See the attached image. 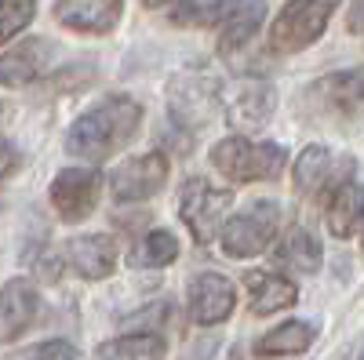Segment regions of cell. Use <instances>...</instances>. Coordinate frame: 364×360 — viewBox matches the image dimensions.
I'll return each mask as SVG.
<instances>
[{"label":"cell","mask_w":364,"mask_h":360,"mask_svg":"<svg viewBox=\"0 0 364 360\" xmlns=\"http://www.w3.org/2000/svg\"><path fill=\"white\" fill-rule=\"evenodd\" d=\"M33 15H37V0H0V44L18 37L33 22Z\"/></svg>","instance_id":"cell-25"},{"label":"cell","mask_w":364,"mask_h":360,"mask_svg":"<svg viewBox=\"0 0 364 360\" xmlns=\"http://www.w3.org/2000/svg\"><path fill=\"white\" fill-rule=\"evenodd\" d=\"M331 171V153L324 146H306L295 160V190L299 193H314L324 186V178Z\"/></svg>","instance_id":"cell-23"},{"label":"cell","mask_w":364,"mask_h":360,"mask_svg":"<svg viewBox=\"0 0 364 360\" xmlns=\"http://www.w3.org/2000/svg\"><path fill=\"white\" fill-rule=\"evenodd\" d=\"M164 182H168V160L161 153H146V157H135L128 164L113 168L109 193L117 200H142V197H154L157 190H164Z\"/></svg>","instance_id":"cell-8"},{"label":"cell","mask_w":364,"mask_h":360,"mask_svg":"<svg viewBox=\"0 0 364 360\" xmlns=\"http://www.w3.org/2000/svg\"><path fill=\"white\" fill-rule=\"evenodd\" d=\"M339 8V0H288L281 15L269 26V48L273 51H302L310 48Z\"/></svg>","instance_id":"cell-3"},{"label":"cell","mask_w":364,"mask_h":360,"mask_svg":"<svg viewBox=\"0 0 364 360\" xmlns=\"http://www.w3.org/2000/svg\"><path fill=\"white\" fill-rule=\"evenodd\" d=\"M245 0H178V8L171 11L175 26H219L226 22Z\"/></svg>","instance_id":"cell-20"},{"label":"cell","mask_w":364,"mask_h":360,"mask_svg":"<svg viewBox=\"0 0 364 360\" xmlns=\"http://www.w3.org/2000/svg\"><path fill=\"white\" fill-rule=\"evenodd\" d=\"M66 258H70V266L84 280H102V277H109V269L117 262V244H113V236H106V233H87V236L70 240Z\"/></svg>","instance_id":"cell-13"},{"label":"cell","mask_w":364,"mask_h":360,"mask_svg":"<svg viewBox=\"0 0 364 360\" xmlns=\"http://www.w3.org/2000/svg\"><path fill=\"white\" fill-rule=\"evenodd\" d=\"M350 29H357V33H364V0H357V4L350 8Z\"/></svg>","instance_id":"cell-28"},{"label":"cell","mask_w":364,"mask_h":360,"mask_svg":"<svg viewBox=\"0 0 364 360\" xmlns=\"http://www.w3.org/2000/svg\"><path fill=\"white\" fill-rule=\"evenodd\" d=\"M310 342H314V327L302 320H288L255 342V356H295V353H306Z\"/></svg>","instance_id":"cell-16"},{"label":"cell","mask_w":364,"mask_h":360,"mask_svg":"<svg viewBox=\"0 0 364 360\" xmlns=\"http://www.w3.org/2000/svg\"><path fill=\"white\" fill-rule=\"evenodd\" d=\"M245 288L252 295V313L266 317V313H277V310H288L295 306V284L277 277V273H269V269H252V273H245Z\"/></svg>","instance_id":"cell-15"},{"label":"cell","mask_w":364,"mask_h":360,"mask_svg":"<svg viewBox=\"0 0 364 360\" xmlns=\"http://www.w3.org/2000/svg\"><path fill=\"white\" fill-rule=\"evenodd\" d=\"M277 258L291 269H299V273H314V269L321 266V244H317V236L310 229H288V236L281 240V248H277Z\"/></svg>","instance_id":"cell-21"},{"label":"cell","mask_w":364,"mask_h":360,"mask_svg":"<svg viewBox=\"0 0 364 360\" xmlns=\"http://www.w3.org/2000/svg\"><path fill=\"white\" fill-rule=\"evenodd\" d=\"M277 226H281V207L273 200H255L237 219L226 222V229H223V251L230 258L259 255V251L269 248V240L277 236Z\"/></svg>","instance_id":"cell-5"},{"label":"cell","mask_w":364,"mask_h":360,"mask_svg":"<svg viewBox=\"0 0 364 360\" xmlns=\"http://www.w3.org/2000/svg\"><path fill=\"white\" fill-rule=\"evenodd\" d=\"M273 106H277L273 87L262 84V80H252V84H245V87H240V92L230 99L226 116H230V124H233L237 131H255V128H262L266 120L273 116Z\"/></svg>","instance_id":"cell-14"},{"label":"cell","mask_w":364,"mask_h":360,"mask_svg":"<svg viewBox=\"0 0 364 360\" xmlns=\"http://www.w3.org/2000/svg\"><path fill=\"white\" fill-rule=\"evenodd\" d=\"M178 258V240L168 233V229H154L142 244L132 251V266L135 269H161V266H168V262H175Z\"/></svg>","instance_id":"cell-22"},{"label":"cell","mask_w":364,"mask_h":360,"mask_svg":"<svg viewBox=\"0 0 364 360\" xmlns=\"http://www.w3.org/2000/svg\"><path fill=\"white\" fill-rule=\"evenodd\" d=\"M262 15H266V4H262V0H245V4H240V8L226 18V29H223V37H219L223 55H233V51L245 48V44L259 33Z\"/></svg>","instance_id":"cell-19"},{"label":"cell","mask_w":364,"mask_h":360,"mask_svg":"<svg viewBox=\"0 0 364 360\" xmlns=\"http://www.w3.org/2000/svg\"><path fill=\"white\" fill-rule=\"evenodd\" d=\"M51 62V44L44 37H29L22 44H15L11 51L0 55V84L4 87H22L33 84Z\"/></svg>","instance_id":"cell-12"},{"label":"cell","mask_w":364,"mask_h":360,"mask_svg":"<svg viewBox=\"0 0 364 360\" xmlns=\"http://www.w3.org/2000/svg\"><path fill=\"white\" fill-rule=\"evenodd\" d=\"M168 106L178 124H208L219 113V80L211 73H178L168 84Z\"/></svg>","instance_id":"cell-6"},{"label":"cell","mask_w":364,"mask_h":360,"mask_svg":"<svg viewBox=\"0 0 364 360\" xmlns=\"http://www.w3.org/2000/svg\"><path fill=\"white\" fill-rule=\"evenodd\" d=\"M211 164H215L233 182H269L288 164L284 149L273 142H248V138H223L211 146Z\"/></svg>","instance_id":"cell-2"},{"label":"cell","mask_w":364,"mask_h":360,"mask_svg":"<svg viewBox=\"0 0 364 360\" xmlns=\"http://www.w3.org/2000/svg\"><path fill=\"white\" fill-rule=\"evenodd\" d=\"M164 353H168L164 339L146 332V335H124V339L102 342L95 349V360H164Z\"/></svg>","instance_id":"cell-18"},{"label":"cell","mask_w":364,"mask_h":360,"mask_svg":"<svg viewBox=\"0 0 364 360\" xmlns=\"http://www.w3.org/2000/svg\"><path fill=\"white\" fill-rule=\"evenodd\" d=\"M360 215H364V190L339 186L336 193H331V200H328V229H331V236H339V240L353 236Z\"/></svg>","instance_id":"cell-17"},{"label":"cell","mask_w":364,"mask_h":360,"mask_svg":"<svg viewBox=\"0 0 364 360\" xmlns=\"http://www.w3.org/2000/svg\"><path fill=\"white\" fill-rule=\"evenodd\" d=\"M146 8H161V4H168V0H142Z\"/></svg>","instance_id":"cell-29"},{"label":"cell","mask_w":364,"mask_h":360,"mask_svg":"<svg viewBox=\"0 0 364 360\" xmlns=\"http://www.w3.org/2000/svg\"><path fill=\"white\" fill-rule=\"evenodd\" d=\"M124 0H58L55 18L77 33H109L120 22Z\"/></svg>","instance_id":"cell-10"},{"label":"cell","mask_w":364,"mask_h":360,"mask_svg":"<svg viewBox=\"0 0 364 360\" xmlns=\"http://www.w3.org/2000/svg\"><path fill=\"white\" fill-rule=\"evenodd\" d=\"M11 360H80V349L66 339H51V342H37L26 346L22 353H15Z\"/></svg>","instance_id":"cell-26"},{"label":"cell","mask_w":364,"mask_h":360,"mask_svg":"<svg viewBox=\"0 0 364 360\" xmlns=\"http://www.w3.org/2000/svg\"><path fill=\"white\" fill-rule=\"evenodd\" d=\"M360 360H364V356H360Z\"/></svg>","instance_id":"cell-30"},{"label":"cell","mask_w":364,"mask_h":360,"mask_svg":"<svg viewBox=\"0 0 364 360\" xmlns=\"http://www.w3.org/2000/svg\"><path fill=\"white\" fill-rule=\"evenodd\" d=\"M230 204H233L230 190L208 182V178H190V182L182 186V197H178V215L190 226V233L197 236V244H208V240L223 229Z\"/></svg>","instance_id":"cell-4"},{"label":"cell","mask_w":364,"mask_h":360,"mask_svg":"<svg viewBox=\"0 0 364 360\" xmlns=\"http://www.w3.org/2000/svg\"><path fill=\"white\" fill-rule=\"evenodd\" d=\"M102 190V175L95 168H66L51 182V204L66 222H80L95 212Z\"/></svg>","instance_id":"cell-7"},{"label":"cell","mask_w":364,"mask_h":360,"mask_svg":"<svg viewBox=\"0 0 364 360\" xmlns=\"http://www.w3.org/2000/svg\"><path fill=\"white\" fill-rule=\"evenodd\" d=\"M15 164H18V157H15V149H11V146H8L4 138H0V178H4V175H8V171H11Z\"/></svg>","instance_id":"cell-27"},{"label":"cell","mask_w":364,"mask_h":360,"mask_svg":"<svg viewBox=\"0 0 364 360\" xmlns=\"http://www.w3.org/2000/svg\"><path fill=\"white\" fill-rule=\"evenodd\" d=\"M142 124V106L128 95H113L102 106L87 109L66 135V153L87 164H99L120 146H128Z\"/></svg>","instance_id":"cell-1"},{"label":"cell","mask_w":364,"mask_h":360,"mask_svg":"<svg viewBox=\"0 0 364 360\" xmlns=\"http://www.w3.org/2000/svg\"><path fill=\"white\" fill-rule=\"evenodd\" d=\"M324 92L331 95V102H336V106H357V102H364V66L328 77L324 80Z\"/></svg>","instance_id":"cell-24"},{"label":"cell","mask_w":364,"mask_h":360,"mask_svg":"<svg viewBox=\"0 0 364 360\" xmlns=\"http://www.w3.org/2000/svg\"><path fill=\"white\" fill-rule=\"evenodd\" d=\"M41 295L29 280H8L0 288V342L18 339L29 324L37 320Z\"/></svg>","instance_id":"cell-11"},{"label":"cell","mask_w":364,"mask_h":360,"mask_svg":"<svg viewBox=\"0 0 364 360\" xmlns=\"http://www.w3.org/2000/svg\"><path fill=\"white\" fill-rule=\"evenodd\" d=\"M186 295H190V317H193L197 324H204V327L223 324V320L233 313V306H237L233 284H230L226 277H219V273H200V277H193Z\"/></svg>","instance_id":"cell-9"}]
</instances>
